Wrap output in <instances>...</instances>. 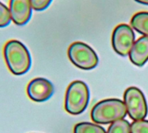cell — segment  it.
Instances as JSON below:
<instances>
[{
	"label": "cell",
	"mask_w": 148,
	"mask_h": 133,
	"mask_svg": "<svg viewBox=\"0 0 148 133\" xmlns=\"http://www.w3.org/2000/svg\"><path fill=\"white\" fill-rule=\"evenodd\" d=\"M6 65L14 75H23L31 68L32 59L27 47L18 40L8 41L3 47Z\"/></svg>",
	"instance_id": "6da1fadb"
},
{
	"label": "cell",
	"mask_w": 148,
	"mask_h": 133,
	"mask_svg": "<svg viewBox=\"0 0 148 133\" xmlns=\"http://www.w3.org/2000/svg\"><path fill=\"white\" fill-rule=\"evenodd\" d=\"M127 107L118 99H108L98 102L91 111L92 120L100 125H107L127 116Z\"/></svg>",
	"instance_id": "7a4b0ae2"
},
{
	"label": "cell",
	"mask_w": 148,
	"mask_h": 133,
	"mask_svg": "<svg viewBox=\"0 0 148 133\" xmlns=\"http://www.w3.org/2000/svg\"><path fill=\"white\" fill-rule=\"evenodd\" d=\"M89 102V89L82 80H75L69 84L65 94L64 107L71 115L82 113Z\"/></svg>",
	"instance_id": "3957f363"
},
{
	"label": "cell",
	"mask_w": 148,
	"mask_h": 133,
	"mask_svg": "<svg viewBox=\"0 0 148 133\" xmlns=\"http://www.w3.org/2000/svg\"><path fill=\"white\" fill-rule=\"evenodd\" d=\"M68 56L75 67L83 70H91L97 67L99 63V58L95 51L82 42H73L69 47Z\"/></svg>",
	"instance_id": "277c9868"
},
{
	"label": "cell",
	"mask_w": 148,
	"mask_h": 133,
	"mask_svg": "<svg viewBox=\"0 0 148 133\" xmlns=\"http://www.w3.org/2000/svg\"><path fill=\"white\" fill-rule=\"evenodd\" d=\"M124 103L129 117L134 120L144 119L148 113L146 97L140 89L135 87H128L124 93Z\"/></svg>",
	"instance_id": "5b68a950"
},
{
	"label": "cell",
	"mask_w": 148,
	"mask_h": 133,
	"mask_svg": "<svg viewBox=\"0 0 148 133\" xmlns=\"http://www.w3.org/2000/svg\"><path fill=\"white\" fill-rule=\"evenodd\" d=\"M135 34L133 28L126 23L117 25L112 35L114 50L121 56H127L134 43Z\"/></svg>",
	"instance_id": "8992f818"
},
{
	"label": "cell",
	"mask_w": 148,
	"mask_h": 133,
	"mask_svg": "<svg viewBox=\"0 0 148 133\" xmlns=\"http://www.w3.org/2000/svg\"><path fill=\"white\" fill-rule=\"evenodd\" d=\"M27 95L34 102L41 103L49 100L55 92L52 82L45 78L38 77L31 80L27 86Z\"/></svg>",
	"instance_id": "52a82bcc"
},
{
	"label": "cell",
	"mask_w": 148,
	"mask_h": 133,
	"mask_svg": "<svg viewBox=\"0 0 148 133\" xmlns=\"http://www.w3.org/2000/svg\"><path fill=\"white\" fill-rule=\"evenodd\" d=\"M9 10L11 20L17 26L27 24L32 16L33 8L30 0H10Z\"/></svg>",
	"instance_id": "ba28073f"
},
{
	"label": "cell",
	"mask_w": 148,
	"mask_h": 133,
	"mask_svg": "<svg viewBox=\"0 0 148 133\" xmlns=\"http://www.w3.org/2000/svg\"><path fill=\"white\" fill-rule=\"evenodd\" d=\"M128 55L133 64L137 67H143L148 61V36L143 35L138 38Z\"/></svg>",
	"instance_id": "9c48e42d"
},
{
	"label": "cell",
	"mask_w": 148,
	"mask_h": 133,
	"mask_svg": "<svg viewBox=\"0 0 148 133\" xmlns=\"http://www.w3.org/2000/svg\"><path fill=\"white\" fill-rule=\"evenodd\" d=\"M131 26L138 33L148 36V11L134 14L131 19Z\"/></svg>",
	"instance_id": "30bf717a"
},
{
	"label": "cell",
	"mask_w": 148,
	"mask_h": 133,
	"mask_svg": "<svg viewBox=\"0 0 148 133\" xmlns=\"http://www.w3.org/2000/svg\"><path fill=\"white\" fill-rule=\"evenodd\" d=\"M74 133H107L105 129L99 125L82 122L78 123L74 127Z\"/></svg>",
	"instance_id": "8fae6325"
},
{
	"label": "cell",
	"mask_w": 148,
	"mask_h": 133,
	"mask_svg": "<svg viewBox=\"0 0 148 133\" xmlns=\"http://www.w3.org/2000/svg\"><path fill=\"white\" fill-rule=\"evenodd\" d=\"M107 133H131V125L124 119L113 122Z\"/></svg>",
	"instance_id": "7c38bea8"
},
{
	"label": "cell",
	"mask_w": 148,
	"mask_h": 133,
	"mask_svg": "<svg viewBox=\"0 0 148 133\" xmlns=\"http://www.w3.org/2000/svg\"><path fill=\"white\" fill-rule=\"evenodd\" d=\"M11 16L9 8L0 1V28H5L11 23Z\"/></svg>",
	"instance_id": "4fadbf2b"
},
{
	"label": "cell",
	"mask_w": 148,
	"mask_h": 133,
	"mask_svg": "<svg viewBox=\"0 0 148 133\" xmlns=\"http://www.w3.org/2000/svg\"><path fill=\"white\" fill-rule=\"evenodd\" d=\"M131 133H148V120L134 121L131 124Z\"/></svg>",
	"instance_id": "5bb4252c"
},
{
	"label": "cell",
	"mask_w": 148,
	"mask_h": 133,
	"mask_svg": "<svg viewBox=\"0 0 148 133\" xmlns=\"http://www.w3.org/2000/svg\"><path fill=\"white\" fill-rule=\"evenodd\" d=\"M32 8L36 11H43L51 3L53 0H30Z\"/></svg>",
	"instance_id": "9a60e30c"
},
{
	"label": "cell",
	"mask_w": 148,
	"mask_h": 133,
	"mask_svg": "<svg viewBox=\"0 0 148 133\" xmlns=\"http://www.w3.org/2000/svg\"><path fill=\"white\" fill-rule=\"evenodd\" d=\"M137 3H140L141 4H145V5H148V0H134Z\"/></svg>",
	"instance_id": "2e32d148"
}]
</instances>
